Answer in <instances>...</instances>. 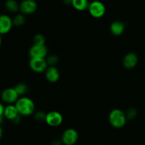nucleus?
<instances>
[{"instance_id":"5","label":"nucleus","mask_w":145,"mask_h":145,"mask_svg":"<svg viewBox=\"0 0 145 145\" xmlns=\"http://www.w3.org/2000/svg\"><path fill=\"white\" fill-rule=\"evenodd\" d=\"M30 68L34 72L37 73H41L45 72V69L48 67V64L45 58L33 57L31 58L29 62Z\"/></svg>"},{"instance_id":"1","label":"nucleus","mask_w":145,"mask_h":145,"mask_svg":"<svg viewBox=\"0 0 145 145\" xmlns=\"http://www.w3.org/2000/svg\"><path fill=\"white\" fill-rule=\"evenodd\" d=\"M15 106L20 116H31L35 110L34 101L31 99L25 96L18 99L15 103Z\"/></svg>"},{"instance_id":"28","label":"nucleus","mask_w":145,"mask_h":145,"mask_svg":"<svg viewBox=\"0 0 145 145\" xmlns=\"http://www.w3.org/2000/svg\"><path fill=\"white\" fill-rule=\"evenodd\" d=\"M136 145H143V144H136Z\"/></svg>"},{"instance_id":"11","label":"nucleus","mask_w":145,"mask_h":145,"mask_svg":"<svg viewBox=\"0 0 145 145\" xmlns=\"http://www.w3.org/2000/svg\"><path fill=\"white\" fill-rule=\"evenodd\" d=\"M138 62V57L134 52H129L123 59V65L126 69H130L134 67Z\"/></svg>"},{"instance_id":"9","label":"nucleus","mask_w":145,"mask_h":145,"mask_svg":"<svg viewBox=\"0 0 145 145\" xmlns=\"http://www.w3.org/2000/svg\"><path fill=\"white\" fill-rule=\"evenodd\" d=\"M37 9V3L34 0H23L19 4V10L22 14H31Z\"/></svg>"},{"instance_id":"21","label":"nucleus","mask_w":145,"mask_h":145,"mask_svg":"<svg viewBox=\"0 0 145 145\" xmlns=\"http://www.w3.org/2000/svg\"><path fill=\"white\" fill-rule=\"evenodd\" d=\"M45 60H46L47 64H48V66L49 65V66L51 67H55V65L58 62V57L56 55H52L48 56Z\"/></svg>"},{"instance_id":"10","label":"nucleus","mask_w":145,"mask_h":145,"mask_svg":"<svg viewBox=\"0 0 145 145\" xmlns=\"http://www.w3.org/2000/svg\"><path fill=\"white\" fill-rule=\"evenodd\" d=\"M47 54H48V50L45 45H33L29 50V55L31 56V58H45L47 56Z\"/></svg>"},{"instance_id":"19","label":"nucleus","mask_w":145,"mask_h":145,"mask_svg":"<svg viewBox=\"0 0 145 145\" xmlns=\"http://www.w3.org/2000/svg\"><path fill=\"white\" fill-rule=\"evenodd\" d=\"M45 37L41 34H36L34 38V45H45Z\"/></svg>"},{"instance_id":"27","label":"nucleus","mask_w":145,"mask_h":145,"mask_svg":"<svg viewBox=\"0 0 145 145\" xmlns=\"http://www.w3.org/2000/svg\"><path fill=\"white\" fill-rule=\"evenodd\" d=\"M1 44H2V38H1V35H0V47L1 46Z\"/></svg>"},{"instance_id":"18","label":"nucleus","mask_w":145,"mask_h":145,"mask_svg":"<svg viewBox=\"0 0 145 145\" xmlns=\"http://www.w3.org/2000/svg\"><path fill=\"white\" fill-rule=\"evenodd\" d=\"M16 91L18 94V96H22V95L26 94L28 91V86L24 83H20L18 84L16 86L14 87Z\"/></svg>"},{"instance_id":"23","label":"nucleus","mask_w":145,"mask_h":145,"mask_svg":"<svg viewBox=\"0 0 145 145\" xmlns=\"http://www.w3.org/2000/svg\"><path fill=\"white\" fill-rule=\"evenodd\" d=\"M4 106L1 103H0V118H4Z\"/></svg>"},{"instance_id":"16","label":"nucleus","mask_w":145,"mask_h":145,"mask_svg":"<svg viewBox=\"0 0 145 145\" xmlns=\"http://www.w3.org/2000/svg\"><path fill=\"white\" fill-rule=\"evenodd\" d=\"M5 8L9 12L15 13L19 10V4L16 0H7L5 2Z\"/></svg>"},{"instance_id":"24","label":"nucleus","mask_w":145,"mask_h":145,"mask_svg":"<svg viewBox=\"0 0 145 145\" xmlns=\"http://www.w3.org/2000/svg\"><path fill=\"white\" fill-rule=\"evenodd\" d=\"M50 145H63L61 140H54L50 144Z\"/></svg>"},{"instance_id":"13","label":"nucleus","mask_w":145,"mask_h":145,"mask_svg":"<svg viewBox=\"0 0 145 145\" xmlns=\"http://www.w3.org/2000/svg\"><path fill=\"white\" fill-rule=\"evenodd\" d=\"M45 76L48 82H51V83H54V82H56L59 79V71L58 70V69L55 67L49 66L45 69Z\"/></svg>"},{"instance_id":"12","label":"nucleus","mask_w":145,"mask_h":145,"mask_svg":"<svg viewBox=\"0 0 145 145\" xmlns=\"http://www.w3.org/2000/svg\"><path fill=\"white\" fill-rule=\"evenodd\" d=\"M20 116L15 105L9 104L4 108V117L6 118L8 120L14 121L17 118Z\"/></svg>"},{"instance_id":"7","label":"nucleus","mask_w":145,"mask_h":145,"mask_svg":"<svg viewBox=\"0 0 145 145\" xmlns=\"http://www.w3.org/2000/svg\"><path fill=\"white\" fill-rule=\"evenodd\" d=\"M45 121L51 127H57L62 123L63 116L58 111H51L45 116Z\"/></svg>"},{"instance_id":"8","label":"nucleus","mask_w":145,"mask_h":145,"mask_svg":"<svg viewBox=\"0 0 145 145\" xmlns=\"http://www.w3.org/2000/svg\"><path fill=\"white\" fill-rule=\"evenodd\" d=\"M13 26L12 18L7 14L0 15V35L7 34Z\"/></svg>"},{"instance_id":"25","label":"nucleus","mask_w":145,"mask_h":145,"mask_svg":"<svg viewBox=\"0 0 145 145\" xmlns=\"http://www.w3.org/2000/svg\"><path fill=\"white\" fill-rule=\"evenodd\" d=\"M63 3L65 5H69V4H72V0H62Z\"/></svg>"},{"instance_id":"15","label":"nucleus","mask_w":145,"mask_h":145,"mask_svg":"<svg viewBox=\"0 0 145 145\" xmlns=\"http://www.w3.org/2000/svg\"><path fill=\"white\" fill-rule=\"evenodd\" d=\"M89 4L88 0H72L71 5L78 11H84L88 9Z\"/></svg>"},{"instance_id":"6","label":"nucleus","mask_w":145,"mask_h":145,"mask_svg":"<svg viewBox=\"0 0 145 145\" xmlns=\"http://www.w3.org/2000/svg\"><path fill=\"white\" fill-rule=\"evenodd\" d=\"M18 96H19L14 88H7L1 92V99L5 103L12 104L16 102L18 99Z\"/></svg>"},{"instance_id":"20","label":"nucleus","mask_w":145,"mask_h":145,"mask_svg":"<svg viewBox=\"0 0 145 145\" xmlns=\"http://www.w3.org/2000/svg\"><path fill=\"white\" fill-rule=\"evenodd\" d=\"M136 115H137V112L135 108H130L127 110L125 113V116H126L127 120H133L136 118Z\"/></svg>"},{"instance_id":"22","label":"nucleus","mask_w":145,"mask_h":145,"mask_svg":"<svg viewBox=\"0 0 145 145\" xmlns=\"http://www.w3.org/2000/svg\"><path fill=\"white\" fill-rule=\"evenodd\" d=\"M45 116H46V114H45L44 112L38 111L34 115V118H35V120H36V121L43 122V121H45Z\"/></svg>"},{"instance_id":"17","label":"nucleus","mask_w":145,"mask_h":145,"mask_svg":"<svg viewBox=\"0 0 145 145\" xmlns=\"http://www.w3.org/2000/svg\"><path fill=\"white\" fill-rule=\"evenodd\" d=\"M12 21L13 25H16V26H21V25H23L25 24L26 18L25 16H24V14H17V15L15 16V17L13 18Z\"/></svg>"},{"instance_id":"14","label":"nucleus","mask_w":145,"mask_h":145,"mask_svg":"<svg viewBox=\"0 0 145 145\" xmlns=\"http://www.w3.org/2000/svg\"><path fill=\"white\" fill-rule=\"evenodd\" d=\"M125 24L123 22L120 21H115L111 24L109 29L110 32L114 35H120L123 33L125 31Z\"/></svg>"},{"instance_id":"4","label":"nucleus","mask_w":145,"mask_h":145,"mask_svg":"<svg viewBox=\"0 0 145 145\" xmlns=\"http://www.w3.org/2000/svg\"><path fill=\"white\" fill-rule=\"evenodd\" d=\"M78 140V133L75 129L69 128L63 132L61 142L64 145H74Z\"/></svg>"},{"instance_id":"2","label":"nucleus","mask_w":145,"mask_h":145,"mask_svg":"<svg viewBox=\"0 0 145 145\" xmlns=\"http://www.w3.org/2000/svg\"><path fill=\"white\" fill-rule=\"evenodd\" d=\"M127 118L125 113L119 109H114L109 113V122L115 128H122L126 124Z\"/></svg>"},{"instance_id":"26","label":"nucleus","mask_w":145,"mask_h":145,"mask_svg":"<svg viewBox=\"0 0 145 145\" xmlns=\"http://www.w3.org/2000/svg\"><path fill=\"white\" fill-rule=\"evenodd\" d=\"M2 135H3V130H2V128L1 127V126H0V139L1 138Z\"/></svg>"},{"instance_id":"3","label":"nucleus","mask_w":145,"mask_h":145,"mask_svg":"<svg viewBox=\"0 0 145 145\" xmlns=\"http://www.w3.org/2000/svg\"><path fill=\"white\" fill-rule=\"evenodd\" d=\"M88 9L89 11L90 14L92 17L96 18H99L103 16L106 11L105 6L104 5L103 3L100 1H97V0L90 3Z\"/></svg>"}]
</instances>
